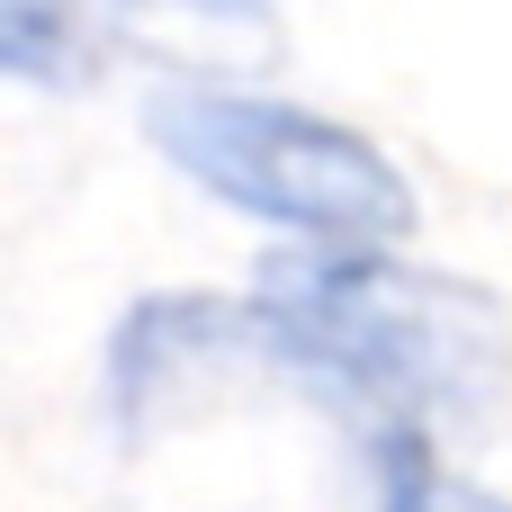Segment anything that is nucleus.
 <instances>
[{
    "mask_svg": "<svg viewBox=\"0 0 512 512\" xmlns=\"http://www.w3.org/2000/svg\"><path fill=\"white\" fill-rule=\"evenodd\" d=\"M99 387H108V414L135 450L171 441V432H198L207 414L261 396V387H288L279 378V351L252 315V297H207V288H153L117 315L108 333V360H99Z\"/></svg>",
    "mask_w": 512,
    "mask_h": 512,
    "instance_id": "3",
    "label": "nucleus"
},
{
    "mask_svg": "<svg viewBox=\"0 0 512 512\" xmlns=\"http://www.w3.org/2000/svg\"><path fill=\"white\" fill-rule=\"evenodd\" d=\"M135 126L207 207L261 225L270 252L405 243L423 216L405 162L369 126H351L315 99L261 90V81H216V72L153 81Z\"/></svg>",
    "mask_w": 512,
    "mask_h": 512,
    "instance_id": "2",
    "label": "nucleus"
},
{
    "mask_svg": "<svg viewBox=\"0 0 512 512\" xmlns=\"http://www.w3.org/2000/svg\"><path fill=\"white\" fill-rule=\"evenodd\" d=\"M117 9H153V18H225V9H252V0H117Z\"/></svg>",
    "mask_w": 512,
    "mask_h": 512,
    "instance_id": "6",
    "label": "nucleus"
},
{
    "mask_svg": "<svg viewBox=\"0 0 512 512\" xmlns=\"http://www.w3.org/2000/svg\"><path fill=\"white\" fill-rule=\"evenodd\" d=\"M90 54H99L90 0H0V81L54 90V81H81Z\"/></svg>",
    "mask_w": 512,
    "mask_h": 512,
    "instance_id": "4",
    "label": "nucleus"
},
{
    "mask_svg": "<svg viewBox=\"0 0 512 512\" xmlns=\"http://www.w3.org/2000/svg\"><path fill=\"white\" fill-rule=\"evenodd\" d=\"M369 512H512V495L450 468V450L387 441V450H369Z\"/></svg>",
    "mask_w": 512,
    "mask_h": 512,
    "instance_id": "5",
    "label": "nucleus"
},
{
    "mask_svg": "<svg viewBox=\"0 0 512 512\" xmlns=\"http://www.w3.org/2000/svg\"><path fill=\"white\" fill-rule=\"evenodd\" d=\"M243 297L279 351V378L342 414L360 450H450L512 396L504 297L468 270L414 261L405 243L270 252Z\"/></svg>",
    "mask_w": 512,
    "mask_h": 512,
    "instance_id": "1",
    "label": "nucleus"
}]
</instances>
